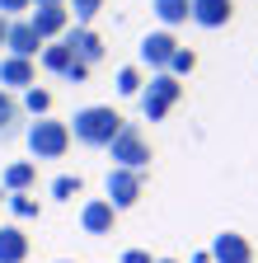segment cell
I'll use <instances>...</instances> for the list:
<instances>
[{
	"label": "cell",
	"mask_w": 258,
	"mask_h": 263,
	"mask_svg": "<svg viewBox=\"0 0 258 263\" xmlns=\"http://www.w3.org/2000/svg\"><path fill=\"white\" fill-rule=\"evenodd\" d=\"M66 127H71V141H80L89 151H108V141L127 127V118L113 104H89V108H75V118Z\"/></svg>",
	"instance_id": "1"
},
{
	"label": "cell",
	"mask_w": 258,
	"mask_h": 263,
	"mask_svg": "<svg viewBox=\"0 0 258 263\" xmlns=\"http://www.w3.org/2000/svg\"><path fill=\"white\" fill-rule=\"evenodd\" d=\"M24 141H28V155H33V164L38 160H61L71 151V127L61 122V118H33L28 122V132H24Z\"/></svg>",
	"instance_id": "2"
},
{
	"label": "cell",
	"mask_w": 258,
	"mask_h": 263,
	"mask_svg": "<svg viewBox=\"0 0 258 263\" xmlns=\"http://www.w3.org/2000/svg\"><path fill=\"white\" fill-rule=\"evenodd\" d=\"M108 160H113V170H136V174H146V164L155 160V151L146 141V132L136 122H127L117 137L108 141Z\"/></svg>",
	"instance_id": "3"
},
{
	"label": "cell",
	"mask_w": 258,
	"mask_h": 263,
	"mask_svg": "<svg viewBox=\"0 0 258 263\" xmlns=\"http://www.w3.org/2000/svg\"><path fill=\"white\" fill-rule=\"evenodd\" d=\"M141 193H146V174H136V170H108V179H104V197L113 202L117 216H122L127 207H136Z\"/></svg>",
	"instance_id": "4"
},
{
	"label": "cell",
	"mask_w": 258,
	"mask_h": 263,
	"mask_svg": "<svg viewBox=\"0 0 258 263\" xmlns=\"http://www.w3.org/2000/svg\"><path fill=\"white\" fill-rule=\"evenodd\" d=\"M24 19L33 24V33H38L43 43L66 38V28H71V10H66V5H38V10H28Z\"/></svg>",
	"instance_id": "5"
},
{
	"label": "cell",
	"mask_w": 258,
	"mask_h": 263,
	"mask_svg": "<svg viewBox=\"0 0 258 263\" xmlns=\"http://www.w3.org/2000/svg\"><path fill=\"white\" fill-rule=\"evenodd\" d=\"M174 52H178V38H174L169 28H155V33H146V38H141V47H136L141 66H150V71H165Z\"/></svg>",
	"instance_id": "6"
},
{
	"label": "cell",
	"mask_w": 258,
	"mask_h": 263,
	"mask_svg": "<svg viewBox=\"0 0 258 263\" xmlns=\"http://www.w3.org/2000/svg\"><path fill=\"white\" fill-rule=\"evenodd\" d=\"M61 43H66V47H71V57H75V61H85L89 71H94V66L104 61V38H99L94 28H85V24H71Z\"/></svg>",
	"instance_id": "7"
},
{
	"label": "cell",
	"mask_w": 258,
	"mask_h": 263,
	"mask_svg": "<svg viewBox=\"0 0 258 263\" xmlns=\"http://www.w3.org/2000/svg\"><path fill=\"white\" fill-rule=\"evenodd\" d=\"M38 52H43V38L33 33V24H28V19H10L5 24V57L38 61Z\"/></svg>",
	"instance_id": "8"
},
{
	"label": "cell",
	"mask_w": 258,
	"mask_h": 263,
	"mask_svg": "<svg viewBox=\"0 0 258 263\" xmlns=\"http://www.w3.org/2000/svg\"><path fill=\"white\" fill-rule=\"evenodd\" d=\"M207 254H211V263H253V245H249V235H240V230H221Z\"/></svg>",
	"instance_id": "9"
},
{
	"label": "cell",
	"mask_w": 258,
	"mask_h": 263,
	"mask_svg": "<svg viewBox=\"0 0 258 263\" xmlns=\"http://www.w3.org/2000/svg\"><path fill=\"white\" fill-rule=\"evenodd\" d=\"M80 230L85 235H113L117 230V212L108 197H89V202L80 207Z\"/></svg>",
	"instance_id": "10"
},
{
	"label": "cell",
	"mask_w": 258,
	"mask_h": 263,
	"mask_svg": "<svg viewBox=\"0 0 258 263\" xmlns=\"http://www.w3.org/2000/svg\"><path fill=\"white\" fill-rule=\"evenodd\" d=\"M28 85H38V61H24V57H0V89L24 94Z\"/></svg>",
	"instance_id": "11"
},
{
	"label": "cell",
	"mask_w": 258,
	"mask_h": 263,
	"mask_svg": "<svg viewBox=\"0 0 258 263\" xmlns=\"http://www.w3.org/2000/svg\"><path fill=\"white\" fill-rule=\"evenodd\" d=\"M235 19V0H192V24L197 28H225Z\"/></svg>",
	"instance_id": "12"
},
{
	"label": "cell",
	"mask_w": 258,
	"mask_h": 263,
	"mask_svg": "<svg viewBox=\"0 0 258 263\" xmlns=\"http://www.w3.org/2000/svg\"><path fill=\"white\" fill-rule=\"evenodd\" d=\"M33 183H38V164L33 160H14V164L0 170V188L5 193H33Z\"/></svg>",
	"instance_id": "13"
},
{
	"label": "cell",
	"mask_w": 258,
	"mask_h": 263,
	"mask_svg": "<svg viewBox=\"0 0 258 263\" xmlns=\"http://www.w3.org/2000/svg\"><path fill=\"white\" fill-rule=\"evenodd\" d=\"M150 14L160 19V28H178V24H188L192 19V0H150Z\"/></svg>",
	"instance_id": "14"
},
{
	"label": "cell",
	"mask_w": 258,
	"mask_h": 263,
	"mask_svg": "<svg viewBox=\"0 0 258 263\" xmlns=\"http://www.w3.org/2000/svg\"><path fill=\"white\" fill-rule=\"evenodd\" d=\"M0 263H28V235L19 226H0Z\"/></svg>",
	"instance_id": "15"
},
{
	"label": "cell",
	"mask_w": 258,
	"mask_h": 263,
	"mask_svg": "<svg viewBox=\"0 0 258 263\" xmlns=\"http://www.w3.org/2000/svg\"><path fill=\"white\" fill-rule=\"evenodd\" d=\"M141 94H150V99H160V104H178V99H183V80H174L169 71H150V85L141 89Z\"/></svg>",
	"instance_id": "16"
},
{
	"label": "cell",
	"mask_w": 258,
	"mask_h": 263,
	"mask_svg": "<svg viewBox=\"0 0 258 263\" xmlns=\"http://www.w3.org/2000/svg\"><path fill=\"white\" fill-rule=\"evenodd\" d=\"M75 57H71V47L66 43H43V52H38V66H43V71H52V76H61V71H66V66H71Z\"/></svg>",
	"instance_id": "17"
},
{
	"label": "cell",
	"mask_w": 258,
	"mask_h": 263,
	"mask_svg": "<svg viewBox=\"0 0 258 263\" xmlns=\"http://www.w3.org/2000/svg\"><path fill=\"white\" fill-rule=\"evenodd\" d=\"M19 108H24L28 118H47V113H52V89H38V85H28V89L19 94Z\"/></svg>",
	"instance_id": "18"
},
{
	"label": "cell",
	"mask_w": 258,
	"mask_h": 263,
	"mask_svg": "<svg viewBox=\"0 0 258 263\" xmlns=\"http://www.w3.org/2000/svg\"><path fill=\"white\" fill-rule=\"evenodd\" d=\"M47 193H52V197H56V202H75V197H80V193H85V179H80V174H56V179H52V188H47Z\"/></svg>",
	"instance_id": "19"
},
{
	"label": "cell",
	"mask_w": 258,
	"mask_h": 263,
	"mask_svg": "<svg viewBox=\"0 0 258 263\" xmlns=\"http://www.w3.org/2000/svg\"><path fill=\"white\" fill-rule=\"evenodd\" d=\"M19 118H24V108H19V94H10V89H0V137H10Z\"/></svg>",
	"instance_id": "20"
},
{
	"label": "cell",
	"mask_w": 258,
	"mask_h": 263,
	"mask_svg": "<svg viewBox=\"0 0 258 263\" xmlns=\"http://www.w3.org/2000/svg\"><path fill=\"white\" fill-rule=\"evenodd\" d=\"M165 71H169L174 80H188L192 71H197V52H192V47H178V52L169 57V66H165Z\"/></svg>",
	"instance_id": "21"
},
{
	"label": "cell",
	"mask_w": 258,
	"mask_h": 263,
	"mask_svg": "<svg viewBox=\"0 0 258 263\" xmlns=\"http://www.w3.org/2000/svg\"><path fill=\"white\" fill-rule=\"evenodd\" d=\"M10 212H14L19 221H38V216H43V207H38L33 193H10Z\"/></svg>",
	"instance_id": "22"
},
{
	"label": "cell",
	"mask_w": 258,
	"mask_h": 263,
	"mask_svg": "<svg viewBox=\"0 0 258 263\" xmlns=\"http://www.w3.org/2000/svg\"><path fill=\"white\" fill-rule=\"evenodd\" d=\"M141 89H146V80H141V66H122V71H117V94L136 99Z\"/></svg>",
	"instance_id": "23"
},
{
	"label": "cell",
	"mask_w": 258,
	"mask_h": 263,
	"mask_svg": "<svg viewBox=\"0 0 258 263\" xmlns=\"http://www.w3.org/2000/svg\"><path fill=\"white\" fill-rule=\"evenodd\" d=\"M66 10H71V24H94V14L104 10V0H66Z\"/></svg>",
	"instance_id": "24"
},
{
	"label": "cell",
	"mask_w": 258,
	"mask_h": 263,
	"mask_svg": "<svg viewBox=\"0 0 258 263\" xmlns=\"http://www.w3.org/2000/svg\"><path fill=\"white\" fill-rule=\"evenodd\" d=\"M136 99H141L146 122H165V118H169V104H160V99H150V94H136Z\"/></svg>",
	"instance_id": "25"
},
{
	"label": "cell",
	"mask_w": 258,
	"mask_h": 263,
	"mask_svg": "<svg viewBox=\"0 0 258 263\" xmlns=\"http://www.w3.org/2000/svg\"><path fill=\"white\" fill-rule=\"evenodd\" d=\"M33 10V0H0V19H24Z\"/></svg>",
	"instance_id": "26"
},
{
	"label": "cell",
	"mask_w": 258,
	"mask_h": 263,
	"mask_svg": "<svg viewBox=\"0 0 258 263\" xmlns=\"http://www.w3.org/2000/svg\"><path fill=\"white\" fill-rule=\"evenodd\" d=\"M61 76H66L71 85H80V80H89V66H85V61H71V66H66Z\"/></svg>",
	"instance_id": "27"
},
{
	"label": "cell",
	"mask_w": 258,
	"mask_h": 263,
	"mask_svg": "<svg viewBox=\"0 0 258 263\" xmlns=\"http://www.w3.org/2000/svg\"><path fill=\"white\" fill-rule=\"evenodd\" d=\"M122 263H155V258H150L146 249H127V254H122Z\"/></svg>",
	"instance_id": "28"
},
{
	"label": "cell",
	"mask_w": 258,
	"mask_h": 263,
	"mask_svg": "<svg viewBox=\"0 0 258 263\" xmlns=\"http://www.w3.org/2000/svg\"><path fill=\"white\" fill-rule=\"evenodd\" d=\"M188 263H211V254H207V249H197V254H192Z\"/></svg>",
	"instance_id": "29"
},
{
	"label": "cell",
	"mask_w": 258,
	"mask_h": 263,
	"mask_svg": "<svg viewBox=\"0 0 258 263\" xmlns=\"http://www.w3.org/2000/svg\"><path fill=\"white\" fill-rule=\"evenodd\" d=\"M38 5H66V0H33V10H38Z\"/></svg>",
	"instance_id": "30"
},
{
	"label": "cell",
	"mask_w": 258,
	"mask_h": 263,
	"mask_svg": "<svg viewBox=\"0 0 258 263\" xmlns=\"http://www.w3.org/2000/svg\"><path fill=\"white\" fill-rule=\"evenodd\" d=\"M5 24H10V19H0V47H5Z\"/></svg>",
	"instance_id": "31"
},
{
	"label": "cell",
	"mask_w": 258,
	"mask_h": 263,
	"mask_svg": "<svg viewBox=\"0 0 258 263\" xmlns=\"http://www.w3.org/2000/svg\"><path fill=\"white\" fill-rule=\"evenodd\" d=\"M155 263H178V258H155Z\"/></svg>",
	"instance_id": "32"
},
{
	"label": "cell",
	"mask_w": 258,
	"mask_h": 263,
	"mask_svg": "<svg viewBox=\"0 0 258 263\" xmlns=\"http://www.w3.org/2000/svg\"><path fill=\"white\" fill-rule=\"evenodd\" d=\"M56 263H71V258H56Z\"/></svg>",
	"instance_id": "33"
}]
</instances>
